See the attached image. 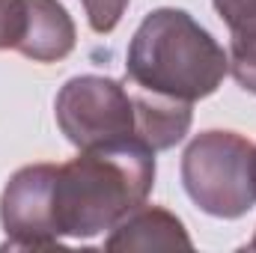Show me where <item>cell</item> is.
Returning a JSON list of instances; mask_svg holds the SVG:
<instances>
[{
	"mask_svg": "<svg viewBox=\"0 0 256 253\" xmlns=\"http://www.w3.org/2000/svg\"><path fill=\"white\" fill-rule=\"evenodd\" d=\"M226 72L230 57L185 9L164 6L149 12L128 45V80L152 96L194 104L212 96Z\"/></svg>",
	"mask_w": 256,
	"mask_h": 253,
	"instance_id": "obj_2",
	"label": "cell"
},
{
	"mask_svg": "<svg viewBox=\"0 0 256 253\" xmlns=\"http://www.w3.org/2000/svg\"><path fill=\"white\" fill-rule=\"evenodd\" d=\"M27 21H30L27 0H0V51L6 48L18 51L27 33Z\"/></svg>",
	"mask_w": 256,
	"mask_h": 253,
	"instance_id": "obj_9",
	"label": "cell"
},
{
	"mask_svg": "<svg viewBox=\"0 0 256 253\" xmlns=\"http://www.w3.org/2000/svg\"><path fill=\"white\" fill-rule=\"evenodd\" d=\"M248 248H250V250H256V236H254V242H250V244H248Z\"/></svg>",
	"mask_w": 256,
	"mask_h": 253,
	"instance_id": "obj_11",
	"label": "cell"
},
{
	"mask_svg": "<svg viewBox=\"0 0 256 253\" xmlns=\"http://www.w3.org/2000/svg\"><path fill=\"white\" fill-rule=\"evenodd\" d=\"M108 250H191V238L176 214L158 206H137L104 242Z\"/></svg>",
	"mask_w": 256,
	"mask_h": 253,
	"instance_id": "obj_6",
	"label": "cell"
},
{
	"mask_svg": "<svg viewBox=\"0 0 256 253\" xmlns=\"http://www.w3.org/2000/svg\"><path fill=\"white\" fill-rule=\"evenodd\" d=\"M54 116L66 140L78 149L140 140L134 92L114 78L78 74L66 80L54 102Z\"/></svg>",
	"mask_w": 256,
	"mask_h": 253,
	"instance_id": "obj_4",
	"label": "cell"
},
{
	"mask_svg": "<svg viewBox=\"0 0 256 253\" xmlns=\"http://www.w3.org/2000/svg\"><path fill=\"white\" fill-rule=\"evenodd\" d=\"M182 185L212 218L248 214L256 206V146L236 131H202L182 155Z\"/></svg>",
	"mask_w": 256,
	"mask_h": 253,
	"instance_id": "obj_3",
	"label": "cell"
},
{
	"mask_svg": "<svg viewBox=\"0 0 256 253\" xmlns=\"http://www.w3.org/2000/svg\"><path fill=\"white\" fill-rule=\"evenodd\" d=\"M57 164H30L21 167L3 188L0 196V224L6 232L9 250H51L63 242L54 232L51 220V185Z\"/></svg>",
	"mask_w": 256,
	"mask_h": 253,
	"instance_id": "obj_5",
	"label": "cell"
},
{
	"mask_svg": "<svg viewBox=\"0 0 256 253\" xmlns=\"http://www.w3.org/2000/svg\"><path fill=\"white\" fill-rule=\"evenodd\" d=\"M30 21L18 54L33 63H57L74 48V24L60 0H27Z\"/></svg>",
	"mask_w": 256,
	"mask_h": 253,
	"instance_id": "obj_7",
	"label": "cell"
},
{
	"mask_svg": "<svg viewBox=\"0 0 256 253\" xmlns=\"http://www.w3.org/2000/svg\"><path fill=\"white\" fill-rule=\"evenodd\" d=\"M230 27V74L256 96V0H212Z\"/></svg>",
	"mask_w": 256,
	"mask_h": 253,
	"instance_id": "obj_8",
	"label": "cell"
},
{
	"mask_svg": "<svg viewBox=\"0 0 256 253\" xmlns=\"http://www.w3.org/2000/svg\"><path fill=\"white\" fill-rule=\"evenodd\" d=\"M80 3H84L86 21L96 33L116 30V24L122 21V12L128 6V0H80Z\"/></svg>",
	"mask_w": 256,
	"mask_h": 253,
	"instance_id": "obj_10",
	"label": "cell"
},
{
	"mask_svg": "<svg viewBox=\"0 0 256 253\" xmlns=\"http://www.w3.org/2000/svg\"><path fill=\"white\" fill-rule=\"evenodd\" d=\"M155 185V149L140 140L80 149L60 164L51 185V220L63 242L92 238L114 230L126 214L146 202Z\"/></svg>",
	"mask_w": 256,
	"mask_h": 253,
	"instance_id": "obj_1",
	"label": "cell"
}]
</instances>
